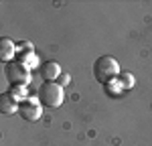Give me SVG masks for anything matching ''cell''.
I'll return each instance as SVG.
<instances>
[{"instance_id":"1","label":"cell","mask_w":152,"mask_h":146,"mask_svg":"<svg viewBox=\"0 0 152 146\" xmlns=\"http://www.w3.org/2000/svg\"><path fill=\"white\" fill-rule=\"evenodd\" d=\"M120 65L112 55H102L99 59L94 63V77L102 85H107L110 81H116L120 75Z\"/></svg>"},{"instance_id":"2","label":"cell","mask_w":152,"mask_h":146,"mask_svg":"<svg viewBox=\"0 0 152 146\" xmlns=\"http://www.w3.org/2000/svg\"><path fill=\"white\" fill-rule=\"evenodd\" d=\"M37 99L41 101L43 108H59V106H63L65 91L57 81H43L37 91Z\"/></svg>"},{"instance_id":"3","label":"cell","mask_w":152,"mask_h":146,"mask_svg":"<svg viewBox=\"0 0 152 146\" xmlns=\"http://www.w3.org/2000/svg\"><path fill=\"white\" fill-rule=\"evenodd\" d=\"M6 79L10 81V85H26L28 83V79H31V75H28V67L23 65L20 61H10V63H6Z\"/></svg>"},{"instance_id":"4","label":"cell","mask_w":152,"mask_h":146,"mask_svg":"<svg viewBox=\"0 0 152 146\" xmlns=\"http://www.w3.org/2000/svg\"><path fill=\"white\" fill-rule=\"evenodd\" d=\"M18 116H20L24 122H37L43 116V106H41V101H39V99H33V97L20 99V104H18Z\"/></svg>"},{"instance_id":"5","label":"cell","mask_w":152,"mask_h":146,"mask_svg":"<svg viewBox=\"0 0 152 146\" xmlns=\"http://www.w3.org/2000/svg\"><path fill=\"white\" fill-rule=\"evenodd\" d=\"M41 75H43L45 81H57L59 75H61V67H59V63H57V61H47V63H43V67H41Z\"/></svg>"},{"instance_id":"6","label":"cell","mask_w":152,"mask_h":146,"mask_svg":"<svg viewBox=\"0 0 152 146\" xmlns=\"http://www.w3.org/2000/svg\"><path fill=\"white\" fill-rule=\"evenodd\" d=\"M14 55H16V45L12 43V39L4 36V39L0 41V57H2V61L10 63Z\"/></svg>"},{"instance_id":"7","label":"cell","mask_w":152,"mask_h":146,"mask_svg":"<svg viewBox=\"0 0 152 146\" xmlns=\"http://www.w3.org/2000/svg\"><path fill=\"white\" fill-rule=\"evenodd\" d=\"M18 99H14L10 93H4L2 99H0V110H2V114H14V112H18Z\"/></svg>"},{"instance_id":"8","label":"cell","mask_w":152,"mask_h":146,"mask_svg":"<svg viewBox=\"0 0 152 146\" xmlns=\"http://www.w3.org/2000/svg\"><path fill=\"white\" fill-rule=\"evenodd\" d=\"M118 83L124 87V91H128V89H132V87H134L136 79H134V75H132L130 71H122L120 75H118Z\"/></svg>"},{"instance_id":"9","label":"cell","mask_w":152,"mask_h":146,"mask_svg":"<svg viewBox=\"0 0 152 146\" xmlns=\"http://www.w3.org/2000/svg\"><path fill=\"white\" fill-rule=\"evenodd\" d=\"M18 61H20L23 65H26L28 69H33V67H37V63H39V57H37V53H26V55H23Z\"/></svg>"},{"instance_id":"10","label":"cell","mask_w":152,"mask_h":146,"mask_svg":"<svg viewBox=\"0 0 152 146\" xmlns=\"http://www.w3.org/2000/svg\"><path fill=\"white\" fill-rule=\"evenodd\" d=\"M105 91H107V96H122V93H124V87H122V85L118 83V79L116 81H110V83L105 85Z\"/></svg>"},{"instance_id":"11","label":"cell","mask_w":152,"mask_h":146,"mask_svg":"<svg viewBox=\"0 0 152 146\" xmlns=\"http://www.w3.org/2000/svg\"><path fill=\"white\" fill-rule=\"evenodd\" d=\"M8 93H10L14 99H18V97H24V93H26V91H24V85H12ZM24 99H26V97H24Z\"/></svg>"},{"instance_id":"12","label":"cell","mask_w":152,"mask_h":146,"mask_svg":"<svg viewBox=\"0 0 152 146\" xmlns=\"http://www.w3.org/2000/svg\"><path fill=\"white\" fill-rule=\"evenodd\" d=\"M57 83L61 85V87H65V85L71 83V77L67 75V73H61V75H59V79H57Z\"/></svg>"}]
</instances>
